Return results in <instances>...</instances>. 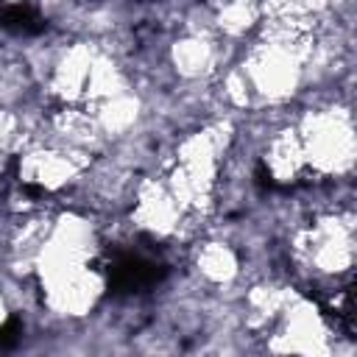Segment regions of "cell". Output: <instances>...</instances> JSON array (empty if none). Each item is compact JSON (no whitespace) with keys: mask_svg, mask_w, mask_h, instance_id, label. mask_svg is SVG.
Returning <instances> with one entry per match:
<instances>
[{"mask_svg":"<svg viewBox=\"0 0 357 357\" xmlns=\"http://www.w3.org/2000/svg\"><path fill=\"white\" fill-rule=\"evenodd\" d=\"M257 184L265 187V190H273V187H276V181H273V176H271V170H268L265 165L257 167Z\"/></svg>","mask_w":357,"mask_h":357,"instance_id":"4","label":"cell"},{"mask_svg":"<svg viewBox=\"0 0 357 357\" xmlns=\"http://www.w3.org/2000/svg\"><path fill=\"white\" fill-rule=\"evenodd\" d=\"M167 268L162 262H153L142 254L134 251H120L109 262V290L114 296H128V293H142L151 290L165 279Z\"/></svg>","mask_w":357,"mask_h":357,"instance_id":"1","label":"cell"},{"mask_svg":"<svg viewBox=\"0 0 357 357\" xmlns=\"http://www.w3.org/2000/svg\"><path fill=\"white\" fill-rule=\"evenodd\" d=\"M20 335H22L20 318H8V321L0 326V346H3V349H11V346L20 340Z\"/></svg>","mask_w":357,"mask_h":357,"instance_id":"3","label":"cell"},{"mask_svg":"<svg viewBox=\"0 0 357 357\" xmlns=\"http://www.w3.org/2000/svg\"><path fill=\"white\" fill-rule=\"evenodd\" d=\"M0 28L8 33L33 36L45 31V20L28 3H0Z\"/></svg>","mask_w":357,"mask_h":357,"instance_id":"2","label":"cell"}]
</instances>
